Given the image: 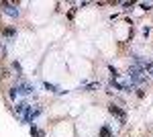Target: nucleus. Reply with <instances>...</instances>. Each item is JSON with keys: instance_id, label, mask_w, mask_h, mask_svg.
<instances>
[{"instance_id": "obj_1", "label": "nucleus", "mask_w": 153, "mask_h": 137, "mask_svg": "<svg viewBox=\"0 0 153 137\" xmlns=\"http://www.w3.org/2000/svg\"><path fill=\"white\" fill-rule=\"evenodd\" d=\"M0 8H2L4 14H8V16H12V19H16V16L21 14L16 2H8V0H4V2H0Z\"/></svg>"}, {"instance_id": "obj_2", "label": "nucleus", "mask_w": 153, "mask_h": 137, "mask_svg": "<svg viewBox=\"0 0 153 137\" xmlns=\"http://www.w3.org/2000/svg\"><path fill=\"white\" fill-rule=\"evenodd\" d=\"M41 113H43V109H41V106H37L35 111H33V106H31V109H29V111H27V113L21 117V121H25V123H33V121H35V119H37Z\"/></svg>"}, {"instance_id": "obj_3", "label": "nucleus", "mask_w": 153, "mask_h": 137, "mask_svg": "<svg viewBox=\"0 0 153 137\" xmlns=\"http://www.w3.org/2000/svg\"><path fill=\"white\" fill-rule=\"evenodd\" d=\"M135 64H137V66H139L145 74H151V76H153V64L149 61V59H143V57L137 55V57H135Z\"/></svg>"}, {"instance_id": "obj_4", "label": "nucleus", "mask_w": 153, "mask_h": 137, "mask_svg": "<svg viewBox=\"0 0 153 137\" xmlns=\"http://www.w3.org/2000/svg\"><path fill=\"white\" fill-rule=\"evenodd\" d=\"M108 113H110V115H114L117 119H120L123 123L127 121V113H125V111H123L120 106H117V104H114V103H112V104H108Z\"/></svg>"}, {"instance_id": "obj_5", "label": "nucleus", "mask_w": 153, "mask_h": 137, "mask_svg": "<svg viewBox=\"0 0 153 137\" xmlns=\"http://www.w3.org/2000/svg\"><path fill=\"white\" fill-rule=\"evenodd\" d=\"M29 109H31V104H29V103H19L16 106H14V113L19 115V117H23V115L27 113Z\"/></svg>"}, {"instance_id": "obj_6", "label": "nucleus", "mask_w": 153, "mask_h": 137, "mask_svg": "<svg viewBox=\"0 0 153 137\" xmlns=\"http://www.w3.org/2000/svg\"><path fill=\"white\" fill-rule=\"evenodd\" d=\"M31 92H33V86H29V84H19V86H16V94H31Z\"/></svg>"}, {"instance_id": "obj_7", "label": "nucleus", "mask_w": 153, "mask_h": 137, "mask_svg": "<svg viewBox=\"0 0 153 137\" xmlns=\"http://www.w3.org/2000/svg\"><path fill=\"white\" fill-rule=\"evenodd\" d=\"M110 86H112V88H118V90H127V92H131V86L123 84V82H117V80H112V82H110Z\"/></svg>"}, {"instance_id": "obj_8", "label": "nucleus", "mask_w": 153, "mask_h": 137, "mask_svg": "<svg viewBox=\"0 0 153 137\" xmlns=\"http://www.w3.org/2000/svg\"><path fill=\"white\" fill-rule=\"evenodd\" d=\"M31 137H45V131H41L39 127H31Z\"/></svg>"}, {"instance_id": "obj_9", "label": "nucleus", "mask_w": 153, "mask_h": 137, "mask_svg": "<svg viewBox=\"0 0 153 137\" xmlns=\"http://www.w3.org/2000/svg\"><path fill=\"white\" fill-rule=\"evenodd\" d=\"M14 33H16V31H14L12 27H8V29H2V35H4V37H14Z\"/></svg>"}, {"instance_id": "obj_10", "label": "nucleus", "mask_w": 153, "mask_h": 137, "mask_svg": "<svg viewBox=\"0 0 153 137\" xmlns=\"http://www.w3.org/2000/svg\"><path fill=\"white\" fill-rule=\"evenodd\" d=\"M98 137H112V133H110V129H108V127H102V129H100V135Z\"/></svg>"}, {"instance_id": "obj_11", "label": "nucleus", "mask_w": 153, "mask_h": 137, "mask_svg": "<svg viewBox=\"0 0 153 137\" xmlns=\"http://www.w3.org/2000/svg\"><path fill=\"white\" fill-rule=\"evenodd\" d=\"M12 70L16 72V76H21V74H23V68H21V64H19V61H12Z\"/></svg>"}, {"instance_id": "obj_12", "label": "nucleus", "mask_w": 153, "mask_h": 137, "mask_svg": "<svg viewBox=\"0 0 153 137\" xmlns=\"http://www.w3.org/2000/svg\"><path fill=\"white\" fill-rule=\"evenodd\" d=\"M45 88H47V90H51V92H57V94H61V92H63V90H59L57 86H53V84H49V82H45Z\"/></svg>"}, {"instance_id": "obj_13", "label": "nucleus", "mask_w": 153, "mask_h": 137, "mask_svg": "<svg viewBox=\"0 0 153 137\" xmlns=\"http://www.w3.org/2000/svg\"><path fill=\"white\" fill-rule=\"evenodd\" d=\"M108 70H110V74H112V78H118V70L114 68V66H108Z\"/></svg>"}, {"instance_id": "obj_14", "label": "nucleus", "mask_w": 153, "mask_h": 137, "mask_svg": "<svg viewBox=\"0 0 153 137\" xmlns=\"http://www.w3.org/2000/svg\"><path fill=\"white\" fill-rule=\"evenodd\" d=\"M96 88H98V82H92V84L86 86V90H96Z\"/></svg>"}, {"instance_id": "obj_15", "label": "nucleus", "mask_w": 153, "mask_h": 137, "mask_svg": "<svg viewBox=\"0 0 153 137\" xmlns=\"http://www.w3.org/2000/svg\"><path fill=\"white\" fill-rule=\"evenodd\" d=\"M141 8H145V10H149V8H153V4H151V2H143V4H141Z\"/></svg>"}, {"instance_id": "obj_16", "label": "nucleus", "mask_w": 153, "mask_h": 137, "mask_svg": "<svg viewBox=\"0 0 153 137\" xmlns=\"http://www.w3.org/2000/svg\"><path fill=\"white\" fill-rule=\"evenodd\" d=\"M8 96H10V98H16V88H10V92H8Z\"/></svg>"}, {"instance_id": "obj_17", "label": "nucleus", "mask_w": 153, "mask_h": 137, "mask_svg": "<svg viewBox=\"0 0 153 137\" xmlns=\"http://www.w3.org/2000/svg\"><path fill=\"white\" fill-rule=\"evenodd\" d=\"M137 96H139V98H143V96H145V92H143L141 88H137Z\"/></svg>"}]
</instances>
